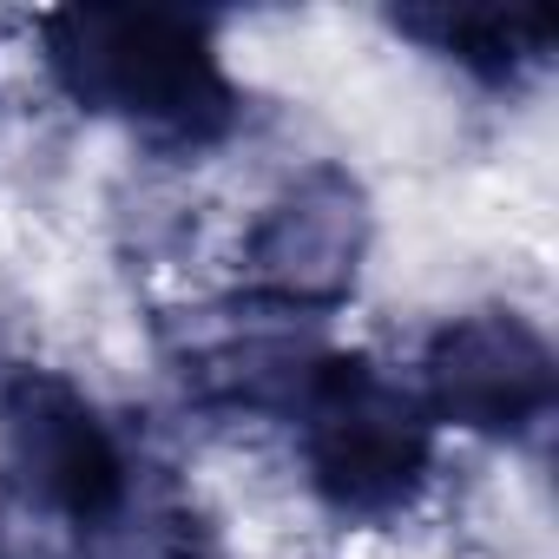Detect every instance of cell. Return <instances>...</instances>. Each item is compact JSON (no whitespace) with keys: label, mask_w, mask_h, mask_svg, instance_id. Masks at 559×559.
Segmentation results:
<instances>
[{"label":"cell","mask_w":559,"mask_h":559,"mask_svg":"<svg viewBox=\"0 0 559 559\" xmlns=\"http://www.w3.org/2000/svg\"><path fill=\"white\" fill-rule=\"evenodd\" d=\"M40 60L80 112L126 119L178 158L230 139L237 112H243L204 21H191V14H165V8L47 14Z\"/></svg>","instance_id":"obj_1"},{"label":"cell","mask_w":559,"mask_h":559,"mask_svg":"<svg viewBox=\"0 0 559 559\" xmlns=\"http://www.w3.org/2000/svg\"><path fill=\"white\" fill-rule=\"evenodd\" d=\"M297 428L310 487L343 520H395L435 474L428 408L402 382H389L369 356L330 349L317 389L297 408Z\"/></svg>","instance_id":"obj_2"},{"label":"cell","mask_w":559,"mask_h":559,"mask_svg":"<svg viewBox=\"0 0 559 559\" xmlns=\"http://www.w3.org/2000/svg\"><path fill=\"white\" fill-rule=\"evenodd\" d=\"M0 467L8 493L67 526H119L132 513V454L99 402L60 369L0 376Z\"/></svg>","instance_id":"obj_3"},{"label":"cell","mask_w":559,"mask_h":559,"mask_svg":"<svg viewBox=\"0 0 559 559\" xmlns=\"http://www.w3.org/2000/svg\"><path fill=\"white\" fill-rule=\"evenodd\" d=\"M376 243L369 191L349 165H304L270 191L243 237V290L276 317H330L356 297Z\"/></svg>","instance_id":"obj_4"},{"label":"cell","mask_w":559,"mask_h":559,"mask_svg":"<svg viewBox=\"0 0 559 559\" xmlns=\"http://www.w3.org/2000/svg\"><path fill=\"white\" fill-rule=\"evenodd\" d=\"M428 421L467 428V435H493V441H520L533 435L552 402H559V362L552 343L539 336L533 317L487 304V310H461L448 317L428 349H421V395Z\"/></svg>","instance_id":"obj_5"},{"label":"cell","mask_w":559,"mask_h":559,"mask_svg":"<svg viewBox=\"0 0 559 559\" xmlns=\"http://www.w3.org/2000/svg\"><path fill=\"white\" fill-rule=\"evenodd\" d=\"M323 362H330V349L317 336H304L297 317L263 310L257 323L243 317V323L191 343L185 349V389L224 415H290L297 421Z\"/></svg>","instance_id":"obj_6"},{"label":"cell","mask_w":559,"mask_h":559,"mask_svg":"<svg viewBox=\"0 0 559 559\" xmlns=\"http://www.w3.org/2000/svg\"><path fill=\"white\" fill-rule=\"evenodd\" d=\"M389 27L493 86L539 67L559 40L552 14H507V8H402V14H389Z\"/></svg>","instance_id":"obj_7"},{"label":"cell","mask_w":559,"mask_h":559,"mask_svg":"<svg viewBox=\"0 0 559 559\" xmlns=\"http://www.w3.org/2000/svg\"><path fill=\"white\" fill-rule=\"evenodd\" d=\"M27 513L34 507H21L8 480H0V559H27Z\"/></svg>","instance_id":"obj_8"}]
</instances>
